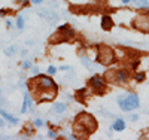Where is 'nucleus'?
<instances>
[{"mask_svg":"<svg viewBox=\"0 0 149 140\" xmlns=\"http://www.w3.org/2000/svg\"><path fill=\"white\" fill-rule=\"evenodd\" d=\"M31 2H33L34 5H40V3H42V0H31Z\"/></svg>","mask_w":149,"mask_h":140,"instance_id":"21","label":"nucleus"},{"mask_svg":"<svg viewBox=\"0 0 149 140\" xmlns=\"http://www.w3.org/2000/svg\"><path fill=\"white\" fill-rule=\"evenodd\" d=\"M128 81V73L125 70H118L116 72V82L119 84H125Z\"/></svg>","mask_w":149,"mask_h":140,"instance_id":"7","label":"nucleus"},{"mask_svg":"<svg viewBox=\"0 0 149 140\" xmlns=\"http://www.w3.org/2000/svg\"><path fill=\"white\" fill-rule=\"evenodd\" d=\"M136 78H137V81H143V75H142V73H139L137 76H136Z\"/></svg>","mask_w":149,"mask_h":140,"instance_id":"20","label":"nucleus"},{"mask_svg":"<svg viewBox=\"0 0 149 140\" xmlns=\"http://www.w3.org/2000/svg\"><path fill=\"white\" fill-rule=\"evenodd\" d=\"M55 72H57L55 67H52V66H49V67H48V73H49V75H54Z\"/></svg>","mask_w":149,"mask_h":140,"instance_id":"16","label":"nucleus"},{"mask_svg":"<svg viewBox=\"0 0 149 140\" xmlns=\"http://www.w3.org/2000/svg\"><path fill=\"white\" fill-rule=\"evenodd\" d=\"M17 29H19V30L24 29V18L22 17H18L17 18Z\"/></svg>","mask_w":149,"mask_h":140,"instance_id":"15","label":"nucleus"},{"mask_svg":"<svg viewBox=\"0 0 149 140\" xmlns=\"http://www.w3.org/2000/svg\"><path fill=\"white\" fill-rule=\"evenodd\" d=\"M118 104L124 109V110H133L136 107H139V97L136 94H130L125 98L119 97L118 98Z\"/></svg>","mask_w":149,"mask_h":140,"instance_id":"4","label":"nucleus"},{"mask_svg":"<svg viewBox=\"0 0 149 140\" xmlns=\"http://www.w3.org/2000/svg\"><path fill=\"white\" fill-rule=\"evenodd\" d=\"M2 125H3V122H2V121H0V127H2Z\"/></svg>","mask_w":149,"mask_h":140,"instance_id":"23","label":"nucleus"},{"mask_svg":"<svg viewBox=\"0 0 149 140\" xmlns=\"http://www.w3.org/2000/svg\"><path fill=\"white\" fill-rule=\"evenodd\" d=\"M113 60H115V54H113V51H112L109 46H106V45H100V46H98L97 61L100 63V64L109 66V64L113 63Z\"/></svg>","mask_w":149,"mask_h":140,"instance_id":"3","label":"nucleus"},{"mask_svg":"<svg viewBox=\"0 0 149 140\" xmlns=\"http://www.w3.org/2000/svg\"><path fill=\"white\" fill-rule=\"evenodd\" d=\"M22 67H24V69L31 67V63H30V61H24V63H22Z\"/></svg>","mask_w":149,"mask_h":140,"instance_id":"17","label":"nucleus"},{"mask_svg":"<svg viewBox=\"0 0 149 140\" xmlns=\"http://www.w3.org/2000/svg\"><path fill=\"white\" fill-rule=\"evenodd\" d=\"M90 86L93 88V90H95L97 93H103L104 91V82H103V79H102V76H98V75H95V76H93V78L90 79Z\"/></svg>","mask_w":149,"mask_h":140,"instance_id":"5","label":"nucleus"},{"mask_svg":"<svg viewBox=\"0 0 149 140\" xmlns=\"http://www.w3.org/2000/svg\"><path fill=\"white\" fill-rule=\"evenodd\" d=\"M0 115H2L5 119H8L9 122H12V124H17L18 122V119L15 118V116H12V115H9V113L6 112V110H0Z\"/></svg>","mask_w":149,"mask_h":140,"instance_id":"9","label":"nucleus"},{"mask_svg":"<svg viewBox=\"0 0 149 140\" xmlns=\"http://www.w3.org/2000/svg\"><path fill=\"white\" fill-rule=\"evenodd\" d=\"M54 112H57V113H63V112H66V104H63V103H57V104H54Z\"/></svg>","mask_w":149,"mask_h":140,"instance_id":"12","label":"nucleus"},{"mask_svg":"<svg viewBox=\"0 0 149 140\" xmlns=\"http://www.w3.org/2000/svg\"><path fill=\"white\" fill-rule=\"evenodd\" d=\"M73 128H74V133H76L78 136H90L97 128V121L94 119L93 115L84 112V113H79V115L76 116Z\"/></svg>","mask_w":149,"mask_h":140,"instance_id":"2","label":"nucleus"},{"mask_svg":"<svg viewBox=\"0 0 149 140\" xmlns=\"http://www.w3.org/2000/svg\"><path fill=\"white\" fill-rule=\"evenodd\" d=\"M122 2H124V3H128V2H130V0H122Z\"/></svg>","mask_w":149,"mask_h":140,"instance_id":"22","label":"nucleus"},{"mask_svg":"<svg viewBox=\"0 0 149 140\" xmlns=\"http://www.w3.org/2000/svg\"><path fill=\"white\" fill-rule=\"evenodd\" d=\"M15 51H17V46H15V45H12V46H9L8 49H5V54H6L8 57H10L12 54L15 52Z\"/></svg>","mask_w":149,"mask_h":140,"instance_id":"14","label":"nucleus"},{"mask_svg":"<svg viewBox=\"0 0 149 140\" xmlns=\"http://www.w3.org/2000/svg\"><path fill=\"white\" fill-rule=\"evenodd\" d=\"M112 127H113V130H116V131H122L124 128H125V122H124L122 119H116Z\"/></svg>","mask_w":149,"mask_h":140,"instance_id":"11","label":"nucleus"},{"mask_svg":"<svg viewBox=\"0 0 149 140\" xmlns=\"http://www.w3.org/2000/svg\"><path fill=\"white\" fill-rule=\"evenodd\" d=\"M31 91L34 94V97L39 101H48L52 100L57 94V85L51 78H46V76H39V78H34L29 82Z\"/></svg>","mask_w":149,"mask_h":140,"instance_id":"1","label":"nucleus"},{"mask_svg":"<svg viewBox=\"0 0 149 140\" xmlns=\"http://www.w3.org/2000/svg\"><path fill=\"white\" fill-rule=\"evenodd\" d=\"M30 106H31V100H30V95L26 93V94H24V104H22V109H21V112L24 113V112L27 110V107H30Z\"/></svg>","mask_w":149,"mask_h":140,"instance_id":"10","label":"nucleus"},{"mask_svg":"<svg viewBox=\"0 0 149 140\" xmlns=\"http://www.w3.org/2000/svg\"><path fill=\"white\" fill-rule=\"evenodd\" d=\"M112 25H113V22H112L110 17L104 15V17L102 18V29H103V30H110Z\"/></svg>","mask_w":149,"mask_h":140,"instance_id":"8","label":"nucleus"},{"mask_svg":"<svg viewBox=\"0 0 149 140\" xmlns=\"http://www.w3.org/2000/svg\"><path fill=\"white\" fill-rule=\"evenodd\" d=\"M34 125H37V127H40V125H43V122H42L40 119H36V121H34Z\"/></svg>","mask_w":149,"mask_h":140,"instance_id":"19","label":"nucleus"},{"mask_svg":"<svg viewBox=\"0 0 149 140\" xmlns=\"http://www.w3.org/2000/svg\"><path fill=\"white\" fill-rule=\"evenodd\" d=\"M133 2H134V5L136 6H139V8H146L148 6V0H133Z\"/></svg>","mask_w":149,"mask_h":140,"instance_id":"13","label":"nucleus"},{"mask_svg":"<svg viewBox=\"0 0 149 140\" xmlns=\"http://www.w3.org/2000/svg\"><path fill=\"white\" fill-rule=\"evenodd\" d=\"M133 24H134L137 29H140V30L149 31V17H146V15H139L137 18L134 20Z\"/></svg>","mask_w":149,"mask_h":140,"instance_id":"6","label":"nucleus"},{"mask_svg":"<svg viewBox=\"0 0 149 140\" xmlns=\"http://www.w3.org/2000/svg\"><path fill=\"white\" fill-rule=\"evenodd\" d=\"M48 137H51V139H55V137H57V134H55L54 131H51V130H49V133H48Z\"/></svg>","mask_w":149,"mask_h":140,"instance_id":"18","label":"nucleus"}]
</instances>
